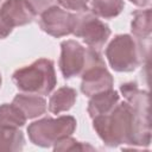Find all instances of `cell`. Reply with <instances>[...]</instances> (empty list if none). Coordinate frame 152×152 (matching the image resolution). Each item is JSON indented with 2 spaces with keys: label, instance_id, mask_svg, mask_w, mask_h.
I'll return each mask as SVG.
<instances>
[{
  "label": "cell",
  "instance_id": "6da1fadb",
  "mask_svg": "<svg viewBox=\"0 0 152 152\" xmlns=\"http://www.w3.org/2000/svg\"><path fill=\"white\" fill-rule=\"evenodd\" d=\"M125 102L110 112L93 118V126L102 141L110 147L121 144L148 146L151 142L150 96L135 83L120 86Z\"/></svg>",
  "mask_w": 152,
  "mask_h": 152
},
{
  "label": "cell",
  "instance_id": "7a4b0ae2",
  "mask_svg": "<svg viewBox=\"0 0 152 152\" xmlns=\"http://www.w3.org/2000/svg\"><path fill=\"white\" fill-rule=\"evenodd\" d=\"M12 78L19 90L37 95L50 94L57 82L53 62L46 58L15 70Z\"/></svg>",
  "mask_w": 152,
  "mask_h": 152
},
{
  "label": "cell",
  "instance_id": "3957f363",
  "mask_svg": "<svg viewBox=\"0 0 152 152\" xmlns=\"http://www.w3.org/2000/svg\"><path fill=\"white\" fill-rule=\"evenodd\" d=\"M106 65L97 50L83 48L76 40H64L61 44L59 68L64 78L81 76L93 66Z\"/></svg>",
  "mask_w": 152,
  "mask_h": 152
},
{
  "label": "cell",
  "instance_id": "277c9868",
  "mask_svg": "<svg viewBox=\"0 0 152 152\" xmlns=\"http://www.w3.org/2000/svg\"><path fill=\"white\" fill-rule=\"evenodd\" d=\"M140 40L129 34H119L108 44L106 56L115 71L129 72L142 63L145 55Z\"/></svg>",
  "mask_w": 152,
  "mask_h": 152
},
{
  "label": "cell",
  "instance_id": "5b68a950",
  "mask_svg": "<svg viewBox=\"0 0 152 152\" xmlns=\"http://www.w3.org/2000/svg\"><path fill=\"white\" fill-rule=\"evenodd\" d=\"M76 128V120L74 116L63 115L57 119L45 118L32 122L27 127L30 140L42 147H49L55 145L62 138L69 137Z\"/></svg>",
  "mask_w": 152,
  "mask_h": 152
},
{
  "label": "cell",
  "instance_id": "8992f818",
  "mask_svg": "<svg viewBox=\"0 0 152 152\" xmlns=\"http://www.w3.org/2000/svg\"><path fill=\"white\" fill-rule=\"evenodd\" d=\"M72 34L83 39V42L95 50H100L110 36V28L107 24L97 19L93 13L80 12L75 14Z\"/></svg>",
  "mask_w": 152,
  "mask_h": 152
},
{
  "label": "cell",
  "instance_id": "52a82bcc",
  "mask_svg": "<svg viewBox=\"0 0 152 152\" xmlns=\"http://www.w3.org/2000/svg\"><path fill=\"white\" fill-rule=\"evenodd\" d=\"M40 28L52 37H63L72 33L75 14L69 13L57 6L50 7L40 14Z\"/></svg>",
  "mask_w": 152,
  "mask_h": 152
},
{
  "label": "cell",
  "instance_id": "ba28073f",
  "mask_svg": "<svg viewBox=\"0 0 152 152\" xmlns=\"http://www.w3.org/2000/svg\"><path fill=\"white\" fill-rule=\"evenodd\" d=\"M81 90L87 96H93L97 93L113 89V76L108 72L106 65L93 66L82 75Z\"/></svg>",
  "mask_w": 152,
  "mask_h": 152
},
{
  "label": "cell",
  "instance_id": "9c48e42d",
  "mask_svg": "<svg viewBox=\"0 0 152 152\" xmlns=\"http://www.w3.org/2000/svg\"><path fill=\"white\" fill-rule=\"evenodd\" d=\"M0 15L14 27L31 23L36 14L26 0H7L0 11Z\"/></svg>",
  "mask_w": 152,
  "mask_h": 152
},
{
  "label": "cell",
  "instance_id": "30bf717a",
  "mask_svg": "<svg viewBox=\"0 0 152 152\" xmlns=\"http://www.w3.org/2000/svg\"><path fill=\"white\" fill-rule=\"evenodd\" d=\"M90 97L91 99L88 103V113L91 119L102 114H107L119 103L120 100L118 91L113 89L97 93Z\"/></svg>",
  "mask_w": 152,
  "mask_h": 152
},
{
  "label": "cell",
  "instance_id": "8fae6325",
  "mask_svg": "<svg viewBox=\"0 0 152 152\" xmlns=\"http://www.w3.org/2000/svg\"><path fill=\"white\" fill-rule=\"evenodd\" d=\"M13 104H15L26 116V119H33L45 113L46 101L33 94H18L13 99Z\"/></svg>",
  "mask_w": 152,
  "mask_h": 152
},
{
  "label": "cell",
  "instance_id": "7c38bea8",
  "mask_svg": "<svg viewBox=\"0 0 152 152\" xmlns=\"http://www.w3.org/2000/svg\"><path fill=\"white\" fill-rule=\"evenodd\" d=\"M76 97H77V93L74 88L62 87L51 95L49 101V110L53 114L66 112L74 106Z\"/></svg>",
  "mask_w": 152,
  "mask_h": 152
},
{
  "label": "cell",
  "instance_id": "4fadbf2b",
  "mask_svg": "<svg viewBox=\"0 0 152 152\" xmlns=\"http://www.w3.org/2000/svg\"><path fill=\"white\" fill-rule=\"evenodd\" d=\"M24 134L17 128L0 127V152H18L24 147Z\"/></svg>",
  "mask_w": 152,
  "mask_h": 152
},
{
  "label": "cell",
  "instance_id": "5bb4252c",
  "mask_svg": "<svg viewBox=\"0 0 152 152\" xmlns=\"http://www.w3.org/2000/svg\"><path fill=\"white\" fill-rule=\"evenodd\" d=\"M26 116L15 106L4 103L0 106V127L4 128H18L25 125Z\"/></svg>",
  "mask_w": 152,
  "mask_h": 152
},
{
  "label": "cell",
  "instance_id": "9a60e30c",
  "mask_svg": "<svg viewBox=\"0 0 152 152\" xmlns=\"http://www.w3.org/2000/svg\"><path fill=\"white\" fill-rule=\"evenodd\" d=\"M124 7V0H91L90 2L93 14L104 19H110L119 15Z\"/></svg>",
  "mask_w": 152,
  "mask_h": 152
},
{
  "label": "cell",
  "instance_id": "2e32d148",
  "mask_svg": "<svg viewBox=\"0 0 152 152\" xmlns=\"http://www.w3.org/2000/svg\"><path fill=\"white\" fill-rule=\"evenodd\" d=\"M132 33L138 39H148L151 36L152 23H151V10L135 11L133 13V20L131 24Z\"/></svg>",
  "mask_w": 152,
  "mask_h": 152
},
{
  "label": "cell",
  "instance_id": "e0dca14e",
  "mask_svg": "<svg viewBox=\"0 0 152 152\" xmlns=\"http://www.w3.org/2000/svg\"><path fill=\"white\" fill-rule=\"evenodd\" d=\"M53 150L56 152H69V151H94L95 148L88 144L80 142L74 138L65 137L55 142Z\"/></svg>",
  "mask_w": 152,
  "mask_h": 152
},
{
  "label": "cell",
  "instance_id": "ac0fdd59",
  "mask_svg": "<svg viewBox=\"0 0 152 152\" xmlns=\"http://www.w3.org/2000/svg\"><path fill=\"white\" fill-rule=\"evenodd\" d=\"M26 1L36 15L44 13L46 10L56 6V4L58 2V0H26Z\"/></svg>",
  "mask_w": 152,
  "mask_h": 152
},
{
  "label": "cell",
  "instance_id": "d6986e66",
  "mask_svg": "<svg viewBox=\"0 0 152 152\" xmlns=\"http://www.w3.org/2000/svg\"><path fill=\"white\" fill-rule=\"evenodd\" d=\"M58 2L64 8L76 12H86L88 10V0H58Z\"/></svg>",
  "mask_w": 152,
  "mask_h": 152
},
{
  "label": "cell",
  "instance_id": "ffe728a7",
  "mask_svg": "<svg viewBox=\"0 0 152 152\" xmlns=\"http://www.w3.org/2000/svg\"><path fill=\"white\" fill-rule=\"evenodd\" d=\"M13 27L0 15V39L6 38L11 32H12Z\"/></svg>",
  "mask_w": 152,
  "mask_h": 152
},
{
  "label": "cell",
  "instance_id": "44dd1931",
  "mask_svg": "<svg viewBox=\"0 0 152 152\" xmlns=\"http://www.w3.org/2000/svg\"><path fill=\"white\" fill-rule=\"evenodd\" d=\"M129 1L137 6H147L151 2V0H129Z\"/></svg>",
  "mask_w": 152,
  "mask_h": 152
},
{
  "label": "cell",
  "instance_id": "7402d4cb",
  "mask_svg": "<svg viewBox=\"0 0 152 152\" xmlns=\"http://www.w3.org/2000/svg\"><path fill=\"white\" fill-rule=\"evenodd\" d=\"M7 0H0V11H1V8H2V6H4V4L6 2Z\"/></svg>",
  "mask_w": 152,
  "mask_h": 152
},
{
  "label": "cell",
  "instance_id": "603a6c76",
  "mask_svg": "<svg viewBox=\"0 0 152 152\" xmlns=\"http://www.w3.org/2000/svg\"><path fill=\"white\" fill-rule=\"evenodd\" d=\"M0 86H1V75H0Z\"/></svg>",
  "mask_w": 152,
  "mask_h": 152
}]
</instances>
